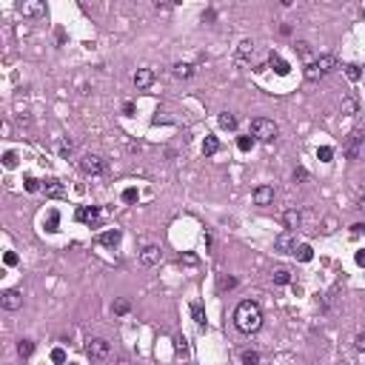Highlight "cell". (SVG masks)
Here are the masks:
<instances>
[{
	"instance_id": "cell-12",
	"label": "cell",
	"mask_w": 365,
	"mask_h": 365,
	"mask_svg": "<svg viewBox=\"0 0 365 365\" xmlns=\"http://www.w3.org/2000/svg\"><path fill=\"white\" fill-rule=\"evenodd\" d=\"M254 49H257V43H254V40H243V43H240V49H237V57H234V60H237V66H246L251 57H254Z\"/></svg>"
},
{
	"instance_id": "cell-7",
	"label": "cell",
	"mask_w": 365,
	"mask_h": 365,
	"mask_svg": "<svg viewBox=\"0 0 365 365\" xmlns=\"http://www.w3.org/2000/svg\"><path fill=\"white\" fill-rule=\"evenodd\" d=\"M0 305H3L6 311H17V308L23 305V294H20L17 288H6V291L0 294Z\"/></svg>"
},
{
	"instance_id": "cell-52",
	"label": "cell",
	"mask_w": 365,
	"mask_h": 365,
	"mask_svg": "<svg viewBox=\"0 0 365 365\" xmlns=\"http://www.w3.org/2000/svg\"><path fill=\"white\" fill-rule=\"evenodd\" d=\"M71 365H74V363H71Z\"/></svg>"
},
{
	"instance_id": "cell-5",
	"label": "cell",
	"mask_w": 365,
	"mask_h": 365,
	"mask_svg": "<svg viewBox=\"0 0 365 365\" xmlns=\"http://www.w3.org/2000/svg\"><path fill=\"white\" fill-rule=\"evenodd\" d=\"M80 171H83V174H89V177H100V174L106 171V160H103L100 154L86 151L83 157H80Z\"/></svg>"
},
{
	"instance_id": "cell-35",
	"label": "cell",
	"mask_w": 365,
	"mask_h": 365,
	"mask_svg": "<svg viewBox=\"0 0 365 365\" xmlns=\"http://www.w3.org/2000/svg\"><path fill=\"white\" fill-rule=\"evenodd\" d=\"M174 351H177V354H182V357H188V345H185V337H182V334H177V337H174Z\"/></svg>"
},
{
	"instance_id": "cell-39",
	"label": "cell",
	"mask_w": 365,
	"mask_h": 365,
	"mask_svg": "<svg viewBox=\"0 0 365 365\" xmlns=\"http://www.w3.org/2000/svg\"><path fill=\"white\" fill-rule=\"evenodd\" d=\"M3 166H6V168L17 166V154H15V151H6V154H3Z\"/></svg>"
},
{
	"instance_id": "cell-25",
	"label": "cell",
	"mask_w": 365,
	"mask_h": 365,
	"mask_svg": "<svg viewBox=\"0 0 365 365\" xmlns=\"http://www.w3.org/2000/svg\"><path fill=\"white\" fill-rule=\"evenodd\" d=\"M231 288H237V277H228V274L217 277V291H231Z\"/></svg>"
},
{
	"instance_id": "cell-33",
	"label": "cell",
	"mask_w": 365,
	"mask_h": 365,
	"mask_svg": "<svg viewBox=\"0 0 365 365\" xmlns=\"http://www.w3.org/2000/svg\"><path fill=\"white\" fill-rule=\"evenodd\" d=\"M23 185H26V191H29V194H34V191H40V188H43V182L37 180V177H32V174H26V182H23Z\"/></svg>"
},
{
	"instance_id": "cell-23",
	"label": "cell",
	"mask_w": 365,
	"mask_h": 365,
	"mask_svg": "<svg viewBox=\"0 0 365 365\" xmlns=\"http://www.w3.org/2000/svg\"><path fill=\"white\" fill-rule=\"evenodd\" d=\"M240 363L243 365H260V351H254V348L240 351Z\"/></svg>"
},
{
	"instance_id": "cell-19",
	"label": "cell",
	"mask_w": 365,
	"mask_h": 365,
	"mask_svg": "<svg viewBox=\"0 0 365 365\" xmlns=\"http://www.w3.org/2000/svg\"><path fill=\"white\" fill-rule=\"evenodd\" d=\"M194 71H197L194 63H174V66H171V74H174L177 80H188V77H194Z\"/></svg>"
},
{
	"instance_id": "cell-41",
	"label": "cell",
	"mask_w": 365,
	"mask_h": 365,
	"mask_svg": "<svg viewBox=\"0 0 365 365\" xmlns=\"http://www.w3.org/2000/svg\"><path fill=\"white\" fill-rule=\"evenodd\" d=\"M51 360H54V363H66V351L54 348V351H51Z\"/></svg>"
},
{
	"instance_id": "cell-16",
	"label": "cell",
	"mask_w": 365,
	"mask_h": 365,
	"mask_svg": "<svg viewBox=\"0 0 365 365\" xmlns=\"http://www.w3.org/2000/svg\"><path fill=\"white\" fill-rule=\"evenodd\" d=\"M132 80H134V89H149V86L154 83V71H151V68H137Z\"/></svg>"
},
{
	"instance_id": "cell-13",
	"label": "cell",
	"mask_w": 365,
	"mask_h": 365,
	"mask_svg": "<svg viewBox=\"0 0 365 365\" xmlns=\"http://www.w3.org/2000/svg\"><path fill=\"white\" fill-rule=\"evenodd\" d=\"M282 226H285V231H297L299 226H302V214H299L297 208H285L282 211Z\"/></svg>"
},
{
	"instance_id": "cell-47",
	"label": "cell",
	"mask_w": 365,
	"mask_h": 365,
	"mask_svg": "<svg viewBox=\"0 0 365 365\" xmlns=\"http://www.w3.org/2000/svg\"><path fill=\"white\" fill-rule=\"evenodd\" d=\"M182 263H188V266H197V257L194 254H185V257H180Z\"/></svg>"
},
{
	"instance_id": "cell-50",
	"label": "cell",
	"mask_w": 365,
	"mask_h": 365,
	"mask_svg": "<svg viewBox=\"0 0 365 365\" xmlns=\"http://www.w3.org/2000/svg\"><path fill=\"white\" fill-rule=\"evenodd\" d=\"M357 208H360V211H365V194H360V197H357Z\"/></svg>"
},
{
	"instance_id": "cell-38",
	"label": "cell",
	"mask_w": 365,
	"mask_h": 365,
	"mask_svg": "<svg viewBox=\"0 0 365 365\" xmlns=\"http://www.w3.org/2000/svg\"><path fill=\"white\" fill-rule=\"evenodd\" d=\"M137 200H140V191H137V188H126V191H123V203H137Z\"/></svg>"
},
{
	"instance_id": "cell-36",
	"label": "cell",
	"mask_w": 365,
	"mask_h": 365,
	"mask_svg": "<svg viewBox=\"0 0 365 365\" xmlns=\"http://www.w3.org/2000/svg\"><path fill=\"white\" fill-rule=\"evenodd\" d=\"M317 157H319L322 163H331V157H334V149H331V146H322V149H317Z\"/></svg>"
},
{
	"instance_id": "cell-28",
	"label": "cell",
	"mask_w": 365,
	"mask_h": 365,
	"mask_svg": "<svg viewBox=\"0 0 365 365\" xmlns=\"http://www.w3.org/2000/svg\"><path fill=\"white\" fill-rule=\"evenodd\" d=\"M254 143H257V140H254L251 134H240V137H237V149H240V151H251V149H254Z\"/></svg>"
},
{
	"instance_id": "cell-51",
	"label": "cell",
	"mask_w": 365,
	"mask_h": 365,
	"mask_svg": "<svg viewBox=\"0 0 365 365\" xmlns=\"http://www.w3.org/2000/svg\"><path fill=\"white\" fill-rule=\"evenodd\" d=\"M363 17H365V9H363Z\"/></svg>"
},
{
	"instance_id": "cell-49",
	"label": "cell",
	"mask_w": 365,
	"mask_h": 365,
	"mask_svg": "<svg viewBox=\"0 0 365 365\" xmlns=\"http://www.w3.org/2000/svg\"><path fill=\"white\" fill-rule=\"evenodd\" d=\"M117 365H132V360H129L126 354H120V357H117Z\"/></svg>"
},
{
	"instance_id": "cell-32",
	"label": "cell",
	"mask_w": 365,
	"mask_h": 365,
	"mask_svg": "<svg viewBox=\"0 0 365 365\" xmlns=\"http://www.w3.org/2000/svg\"><path fill=\"white\" fill-rule=\"evenodd\" d=\"M191 317H194V322H197L200 328H205V311H203V305H200V302H194V305H191Z\"/></svg>"
},
{
	"instance_id": "cell-3",
	"label": "cell",
	"mask_w": 365,
	"mask_h": 365,
	"mask_svg": "<svg viewBox=\"0 0 365 365\" xmlns=\"http://www.w3.org/2000/svg\"><path fill=\"white\" fill-rule=\"evenodd\" d=\"M251 137L254 140H260V143H271V140H277V123L274 120H266V117H254L251 120Z\"/></svg>"
},
{
	"instance_id": "cell-30",
	"label": "cell",
	"mask_w": 365,
	"mask_h": 365,
	"mask_svg": "<svg viewBox=\"0 0 365 365\" xmlns=\"http://www.w3.org/2000/svg\"><path fill=\"white\" fill-rule=\"evenodd\" d=\"M297 260L299 263H311L314 260V249L311 246H297Z\"/></svg>"
},
{
	"instance_id": "cell-34",
	"label": "cell",
	"mask_w": 365,
	"mask_h": 365,
	"mask_svg": "<svg viewBox=\"0 0 365 365\" xmlns=\"http://www.w3.org/2000/svg\"><path fill=\"white\" fill-rule=\"evenodd\" d=\"M342 114H348V117H351V114H357V100L351 97V94L342 100Z\"/></svg>"
},
{
	"instance_id": "cell-8",
	"label": "cell",
	"mask_w": 365,
	"mask_h": 365,
	"mask_svg": "<svg viewBox=\"0 0 365 365\" xmlns=\"http://www.w3.org/2000/svg\"><path fill=\"white\" fill-rule=\"evenodd\" d=\"M17 12H20L23 17H29V20H34V17H43V15H46V3H37V0L17 3Z\"/></svg>"
},
{
	"instance_id": "cell-18",
	"label": "cell",
	"mask_w": 365,
	"mask_h": 365,
	"mask_svg": "<svg viewBox=\"0 0 365 365\" xmlns=\"http://www.w3.org/2000/svg\"><path fill=\"white\" fill-rule=\"evenodd\" d=\"M268 66L274 68V71H277L280 77H285V74L291 71V66H288V60H282V57L277 54V51H271V54H268Z\"/></svg>"
},
{
	"instance_id": "cell-27",
	"label": "cell",
	"mask_w": 365,
	"mask_h": 365,
	"mask_svg": "<svg viewBox=\"0 0 365 365\" xmlns=\"http://www.w3.org/2000/svg\"><path fill=\"white\" fill-rule=\"evenodd\" d=\"M271 277H274V285H288V282H291V271H288V268H277Z\"/></svg>"
},
{
	"instance_id": "cell-40",
	"label": "cell",
	"mask_w": 365,
	"mask_h": 365,
	"mask_svg": "<svg viewBox=\"0 0 365 365\" xmlns=\"http://www.w3.org/2000/svg\"><path fill=\"white\" fill-rule=\"evenodd\" d=\"M305 180H308V171H305L302 166H297L294 168V182H305Z\"/></svg>"
},
{
	"instance_id": "cell-44",
	"label": "cell",
	"mask_w": 365,
	"mask_h": 365,
	"mask_svg": "<svg viewBox=\"0 0 365 365\" xmlns=\"http://www.w3.org/2000/svg\"><path fill=\"white\" fill-rule=\"evenodd\" d=\"M154 12H160V15H168V12H171V6H168V3H154Z\"/></svg>"
},
{
	"instance_id": "cell-43",
	"label": "cell",
	"mask_w": 365,
	"mask_h": 365,
	"mask_svg": "<svg viewBox=\"0 0 365 365\" xmlns=\"http://www.w3.org/2000/svg\"><path fill=\"white\" fill-rule=\"evenodd\" d=\"M351 234H354V237L365 234V223H354V226H351Z\"/></svg>"
},
{
	"instance_id": "cell-31",
	"label": "cell",
	"mask_w": 365,
	"mask_h": 365,
	"mask_svg": "<svg viewBox=\"0 0 365 365\" xmlns=\"http://www.w3.org/2000/svg\"><path fill=\"white\" fill-rule=\"evenodd\" d=\"M345 77L348 80H360L363 77V66L360 63H345Z\"/></svg>"
},
{
	"instance_id": "cell-4",
	"label": "cell",
	"mask_w": 365,
	"mask_h": 365,
	"mask_svg": "<svg viewBox=\"0 0 365 365\" xmlns=\"http://www.w3.org/2000/svg\"><path fill=\"white\" fill-rule=\"evenodd\" d=\"M86 354H89V360H91V363H103V360H109L112 345H109V340L94 337V340H89V342H86Z\"/></svg>"
},
{
	"instance_id": "cell-45",
	"label": "cell",
	"mask_w": 365,
	"mask_h": 365,
	"mask_svg": "<svg viewBox=\"0 0 365 365\" xmlns=\"http://www.w3.org/2000/svg\"><path fill=\"white\" fill-rule=\"evenodd\" d=\"M3 260H6V266H17V254H15V251H6Z\"/></svg>"
},
{
	"instance_id": "cell-42",
	"label": "cell",
	"mask_w": 365,
	"mask_h": 365,
	"mask_svg": "<svg viewBox=\"0 0 365 365\" xmlns=\"http://www.w3.org/2000/svg\"><path fill=\"white\" fill-rule=\"evenodd\" d=\"M354 345H357V351H365V331H360V334H357Z\"/></svg>"
},
{
	"instance_id": "cell-10",
	"label": "cell",
	"mask_w": 365,
	"mask_h": 365,
	"mask_svg": "<svg viewBox=\"0 0 365 365\" xmlns=\"http://www.w3.org/2000/svg\"><path fill=\"white\" fill-rule=\"evenodd\" d=\"M251 200H254V205H271L274 203V185H257Z\"/></svg>"
},
{
	"instance_id": "cell-29",
	"label": "cell",
	"mask_w": 365,
	"mask_h": 365,
	"mask_svg": "<svg viewBox=\"0 0 365 365\" xmlns=\"http://www.w3.org/2000/svg\"><path fill=\"white\" fill-rule=\"evenodd\" d=\"M17 354H20L23 360L32 357V354H34V342H32V340H20V342H17Z\"/></svg>"
},
{
	"instance_id": "cell-1",
	"label": "cell",
	"mask_w": 365,
	"mask_h": 365,
	"mask_svg": "<svg viewBox=\"0 0 365 365\" xmlns=\"http://www.w3.org/2000/svg\"><path fill=\"white\" fill-rule=\"evenodd\" d=\"M234 325H237V331H243V334L260 331V325H263V308H260V302L243 299L234 308Z\"/></svg>"
},
{
	"instance_id": "cell-11",
	"label": "cell",
	"mask_w": 365,
	"mask_h": 365,
	"mask_svg": "<svg viewBox=\"0 0 365 365\" xmlns=\"http://www.w3.org/2000/svg\"><path fill=\"white\" fill-rule=\"evenodd\" d=\"M74 217L80 223H89V226H100V208H94V205H80Z\"/></svg>"
},
{
	"instance_id": "cell-37",
	"label": "cell",
	"mask_w": 365,
	"mask_h": 365,
	"mask_svg": "<svg viewBox=\"0 0 365 365\" xmlns=\"http://www.w3.org/2000/svg\"><path fill=\"white\" fill-rule=\"evenodd\" d=\"M57 226H60V214H57V211H49V220H46V228H49V231H57Z\"/></svg>"
},
{
	"instance_id": "cell-26",
	"label": "cell",
	"mask_w": 365,
	"mask_h": 365,
	"mask_svg": "<svg viewBox=\"0 0 365 365\" xmlns=\"http://www.w3.org/2000/svg\"><path fill=\"white\" fill-rule=\"evenodd\" d=\"M112 311H114L117 317H123V314H129L132 311V302L126 297H120V299H114V305H112Z\"/></svg>"
},
{
	"instance_id": "cell-15",
	"label": "cell",
	"mask_w": 365,
	"mask_h": 365,
	"mask_svg": "<svg viewBox=\"0 0 365 365\" xmlns=\"http://www.w3.org/2000/svg\"><path fill=\"white\" fill-rule=\"evenodd\" d=\"M120 240H123V231H120V228H106V231L97 234V246H112V249H114Z\"/></svg>"
},
{
	"instance_id": "cell-9",
	"label": "cell",
	"mask_w": 365,
	"mask_h": 365,
	"mask_svg": "<svg viewBox=\"0 0 365 365\" xmlns=\"http://www.w3.org/2000/svg\"><path fill=\"white\" fill-rule=\"evenodd\" d=\"M163 260V249L160 246H146V249L140 251V266H157Z\"/></svg>"
},
{
	"instance_id": "cell-21",
	"label": "cell",
	"mask_w": 365,
	"mask_h": 365,
	"mask_svg": "<svg viewBox=\"0 0 365 365\" xmlns=\"http://www.w3.org/2000/svg\"><path fill=\"white\" fill-rule=\"evenodd\" d=\"M294 49H297V54L305 60V66L314 60V57H311V43H308V40H297V43H294Z\"/></svg>"
},
{
	"instance_id": "cell-14",
	"label": "cell",
	"mask_w": 365,
	"mask_h": 365,
	"mask_svg": "<svg viewBox=\"0 0 365 365\" xmlns=\"http://www.w3.org/2000/svg\"><path fill=\"white\" fill-rule=\"evenodd\" d=\"M43 194L57 200V197H66V188H63V182L57 177H49V180H43Z\"/></svg>"
},
{
	"instance_id": "cell-48",
	"label": "cell",
	"mask_w": 365,
	"mask_h": 365,
	"mask_svg": "<svg viewBox=\"0 0 365 365\" xmlns=\"http://www.w3.org/2000/svg\"><path fill=\"white\" fill-rule=\"evenodd\" d=\"M123 114H129V117L134 114V103H126V106H123Z\"/></svg>"
},
{
	"instance_id": "cell-17",
	"label": "cell",
	"mask_w": 365,
	"mask_h": 365,
	"mask_svg": "<svg viewBox=\"0 0 365 365\" xmlns=\"http://www.w3.org/2000/svg\"><path fill=\"white\" fill-rule=\"evenodd\" d=\"M363 140H365L363 132H354V134H351L348 149H345V157H348V160H357V157H360V146H363Z\"/></svg>"
},
{
	"instance_id": "cell-46",
	"label": "cell",
	"mask_w": 365,
	"mask_h": 365,
	"mask_svg": "<svg viewBox=\"0 0 365 365\" xmlns=\"http://www.w3.org/2000/svg\"><path fill=\"white\" fill-rule=\"evenodd\" d=\"M354 260H357V266H363V268H365V249L357 251V254H354Z\"/></svg>"
},
{
	"instance_id": "cell-20",
	"label": "cell",
	"mask_w": 365,
	"mask_h": 365,
	"mask_svg": "<svg viewBox=\"0 0 365 365\" xmlns=\"http://www.w3.org/2000/svg\"><path fill=\"white\" fill-rule=\"evenodd\" d=\"M217 151H220V140H217L214 134H205V140H203V154H205V157H214Z\"/></svg>"
},
{
	"instance_id": "cell-2",
	"label": "cell",
	"mask_w": 365,
	"mask_h": 365,
	"mask_svg": "<svg viewBox=\"0 0 365 365\" xmlns=\"http://www.w3.org/2000/svg\"><path fill=\"white\" fill-rule=\"evenodd\" d=\"M334 68H340V60L334 57V54H319V57H314L308 66H305V80L308 83H319L322 77H328Z\"/></svg>"
},
{
	"instance_id": "cell-24",
	"label": "cell",
	"mask_w": 365,
	"mask_h": 365,
	"mask_svg": "<svg viewBox=\"0 0 365 365\" xmlns=\"http://www.w3.org/2000/svg\"><path fill=\"white\" fill-rule=\"evenodd\" d=\"M217 123H220V129H228V132L237 129V117H234L231 112H223V114L217 117Z\"/></svg>"
},
{
	"instance_id": "cell-22",
	"label": "cell",
	"mask_w": 365,
	"mask_h": 365,
	"mask_svg": "<svg viewBox=\"0 0 365 365\" xmlns=\"http://www.w3.org/2000/svg\"><path fill=\"white\" fill-rule=\"evenodd\" d=\"M57 154H60L63 160H68V157L74 154V140H71V137H63V140H60V146H57Z\"/></svg>"
},
{
	"instance_id": "cell-6",
	"label": "cell",
	"mask_w": 365,
	"mask_h": 365,
	"mask_svg": "<svg viewBox=\"0 0 365 365\" xmlns=\"http://www.w3.org/2000/svg\"><path fill=\"white\" fill-rule=\"evenodd\" d=\"M274 249L280 251V254H297V237H294V231L277 234V240H274Z\"/></svg>"
}]
</instances>
